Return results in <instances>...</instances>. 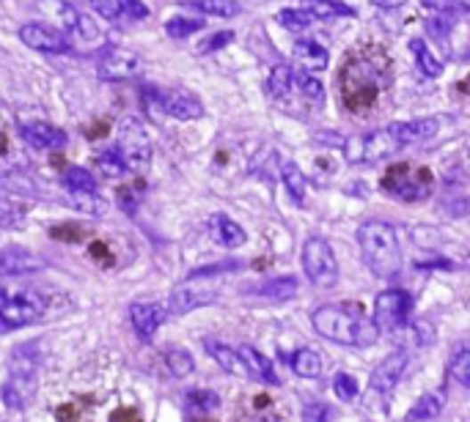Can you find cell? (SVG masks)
I'll return each instance as SVG.
<instances>
[{
	"label": "cell",
	"instance_id": "cell-1",
	"mask_svg": "<svg viewBox=\"0 0 470 422\" xmlns=\"http://www.w3.org/2000/svg\"><path fill=\"white\" fill-rule=\"evenodd\" d=\"M311 323L325 340L338 346H352V348H369L377 343L380 330L374 318L363 315L361 307L352 302L344 305H325L311 313Z\"/></svg>",
	"mask_w": 470,
	"mask_h": 422
},
{
	"label": "cell",
	"instance_id": "cell-2",
	"mask_svg": "<svg viewBox=\"0 0 470 422\" xmlns=\"http://www.w3.org/2000/svg\"><path fill=\"white\" fill-rule=\"evenodd\" d=\"M358 247L363 255V264L374 277L391 280L401 269V247L399 236L393 231V225L380 222V219H369L358 228Z\"/></svg>",
	"mask_w": 470,
	"mask_h": 422
},
{
	"label": "cell",
	"instance_id": "cell-3",
	"mask_svg": "<svg viewBox=\"0 0 470 422\" xmlns=\"http://www.w3.org/2000/svg\"><path fill=\"white\" fill-rule=\"evenodd\" d=\"M39 351L34 348V343L20 346L12 354V362H9V378L0 389V398L9 409H25L36 395V386H39Z\"/></svg>",
	"mask_w": 470,
	"mask_h": 422
},
{
	"label": "cell",
	"instance_id": "cell-4",
	"mask_svg": "<svg viewBox=\"0 0 470 422\" xmlns=\"http://www.w3.org/2000/svg\"><path fill=\"white\" fill-rule=\"evenodd\" d=\"M432 184H434L432 171L424 165H413V162H396L383 176V189L391 198L404 203H418L429 198Z\"/></svg>",
	"mask_w": 470,
	"mask_h": 422
},
{
	"label": "cell",
	"instance_id": "cell-5",
	"mask_svg": "<svg viewBox=\"0 0 470 422\" xmlns=\"http://www.w3.org/2000/svg\"><path fill=\"white\" fill-rule=\"evenodd\" d=\"M401 151V143L396 140L391 123L385 129H374L366 135H352L344 140V159L350 165H374V162L388 159Z\"/></svg>",
	"mask_w": 470,
	"mask_h": 422
},
{
	"label": "cell",
	"instance_id": "cell-6",
	"mask_svg": "<svg viewBox=\"0 0 470 422\" xmlns=\"http://www.w3.org/2000/svg\"><path fill=\"white\" fill-rule=\"evenodd\" d=\"M47 305L30 288H0V323L9 330L42 321Z\"/></svg>",
	"mask_w": 470,
	"mask_h": 422
},
{
	"label": "cell",
	"instance_id": "cell-7",
	"mask_svg": "<svg viewBox=\"0 0 470 422\" xmlns=\"http://www.w3.org/2000/svg\"><path fill=\"white\" fill-rule=\"evenodd\" d=\"M303 272L313 285H320V288H330L338 283V261H336V252L328 239H322V236L305 239Z\"/></svg>",
	"mask_w": 470,
	"mask_h": 422
},
{
	"label": "cell",
	"instance_id": "cell-8",
	"mask_svg": "<svg viewBox=\"0 0 470 422\" xmlns=\"http://www.w3.org/2000/svg\"><path fill=\"white\" fill-rule=\"evenodd\" d=\"M341 88H344V100L350 107H366L377 100V72H374L369 63H350L341 75Z\"/></svg>",
	"mask_w": 470,
	"mask_h": 422
},
{
	"label": "cell",
	"instance_id": "cell-9",
	"mask_svg": "<svg viewBox=\"0 0 470 422\" xmlns=\"http://www.w3.org/2000/svg\"><path fill=\"white\" fill-rule=\"evenodd\" d=\"M413 310V297L401 288H388L374 299V323H377L380 332H393L399 327H404L407 318H410Z\"/></svg>",
	"mask_w": 470,
	"mask_h": 422
},
{
	"label": "cell",
	"instance_id": "cell-10",
	"mask_svg": "<svg viewBox=\"0 0 470 422\" xmlns=\"http://www.w3.org/2000/svg\"><path fill=\"white\" fill-rule=\"evenodd\" d=\"M20 42L34 50V52H45V55H67L75 50L72 36L64 34L55 25H45V22H28L20 28Z\"/></svg>",
	"mask_w": 470,
	"mask_h": 422
},
{
	"label": "cell",
	"instance_id": "cell-11",
	"mask_svg": "<svg viewBox=\"0 0 470 422\" xmlns=\"http://www.w3.org/2000/svg\"><path fill=\"white\" fill-rule=\"evenodd\" d=\"M116 151L121 154L124 162H127L130 171L146 168L149 159H151V143H149L146 129H143L138 121H127V123L121 126V135H118Z\"/></svg>",
	"mask_w": 470,
	"mask_h": 422
},
{
	"label": "cell",
	"instance_id": "cell-12",
	"mask_svg": "<svg viewBox=\"0 0 470 422\" xmlns=\"http://www.w3.org/2000/svg\"><path fill=\"white\" fill-rule=\"evenodd\" d=\"M146 96H151L157 110H163L166 115L176 118V121H196L204 115V105L199 96L187 93V91H157L151 88Z\"/></svg>",
	"mask_w": 470,
	"mask_h": 422
},
{
	"label": "cell",
	"instance_id": "cell-13",
	"mask_svg": "<svg viewBox=\"0 0 470 422\" xmlns=\"http://www.w3.org/2000/svg\"><path fill=\"white\" fill-rule=\"evenodd\" d=\"M217 299V288L212 283H199V277H190L184 285H179L171 299H168V313L171 315H184L190 310L207 307Z\"/></svg>",
	"mask_w": 470,
	"mask_h": 422
},
{
	"label": "cell",
	"instance_id": "cell-14",
	"mask_svg": "<svg viewBox=\"0 0 470 422\" xmlns=\"http://www.w3.org/2000/svg\"><path fill=\"white\" fill-rule=\"evenodd\" d=\"M93 14H100L110 25H124V22H138L149 17V9L143 0H88Z\"/></svg>",
	"mask_w": 470,
	"mask_h": 422
},
{
	"label": "cell",
	"instance_id": "cell-15",
	"mask_svg": "<svg viewBox=\"0 0 470 422\" xmlns=\"http://www.w3.org/2000/svg\"><path fill=\"white\" fill-rule=\"evenodd\" d=\"M407 362H410V356H407V351H391L385 360L374 368L371 373V389L377 395H388L391 389L401 381L404 370H407Z\"/></svg>",
	"mask_w": 470,
	"mask_h": 422
},
{
	"label": "cell",
	"instance_id": "cell-16",
	"mask_svg": "<svg viewBox=\"0 0 470 422\" xmlns=\"http://www.w3.org/2000/svg\"><path fill=\"white\" fill-rule=\"evenodd\" d=\"M141 69V58L127 50H108L100 60V77L108 83L130 80Z\"/></svg>",
	"mask_w": 470,
	"mask_h": 422
},
{
	"label": "cell",
	"instance_id": "cell-17",
	"mask_svg": "<svg viewBox=\"0 0 470 422\" xmlns=\"http://www.w3.org/2000/svg\"><path fill=\"white\" fill-rule=\"evenodd\" d=\"M42 267H45L42 258L34 255L30 250H25V247H6V250H0V280L20 277V275H34Z\"/></svg>",
	"mask_w": 470,
	"mask_h": 422
},
{
	"label": "cell",
	"instance_id": "cell-18",
	"mask_svg": "<svg viewBox=\"0 0 470 422\" xmlns=\"http://www.w3.org/2000/svg\"><path fill=\"white\" fill-rule=\"evenodd\" d=\"M20 135L28 146H34L39 151H55V148H64L67 146V132L58 129L53 123H20Z\"/></svg>",
	"mask_w": 470,
	"mask_h": 422
},
{
	"label": "cell",
	"instance_id": "cell-19",
	"mask_svg": "<svg viewBox=\"0 0 470 422\" xmlns=\"http://www.w3.org/2000/svg\"><path fill=\"white\" fill-rule=\"evenodd\" d=\"M168 318V307L157 305V302H135L130 307V321H133V330L149 340L154 338V332L163 327V321Z\"/></svg>",
	"mask_w": 470,
	"mask_h": 422
},
{
	"label": "cell",
	"instance_id": "cell-20",
	"mask_svg": "<svg viewBox=\"0 0 470 422\" xmlns=\"http://www.w3.org/2000/svg\"><path fill=\"white\" fill-rule=\"evenodd\" d=\"M292 58H295L297 72H308V75H320V72H325V69H328V63H330L328 50H325L320 42H313V39H300V42H295V47H292Z\"/></svg>",
	"mask_w": 470,
	"mask_h": 422
},
{
	"label": "cell",
	"instance_id": "cell-21",
	"mask_svg": "<svg viewBox=\"0 0 470 422\" xmlns=\"http://www.w3.org/2000/svg\"><path fill=\"white\" fill-rule=\"evenodd\" d=\"M396 140L401 143V148L407 146H418L429 138L437 135V129H441V121L437 118H416V121H396L391 123Z\"/></svg>",
	"mask_w": 470,
	"mask_h": 422
},
{
	"label": "cell",
	"instance_id": "cell-22",
	"mask_svg": "<svg viewBox=\"0 0 470 422\" xmlns=\"http://www.w3.org/2000/svg\"><path fill=\"white\" fill-rule=\"evenodd\" d=\"M53 22L55 28H61L64 34L69 36H77V30H80V22H83V12H77L72 4H67V0H39L36 4Z\"/></svg>",
	"mask_w": 470,
	"mask_h": 422
},
{
	"label": "cell",
	"instance_id": "cell-23",
	"mask_svg": "<svg viewBox=\"0 0 470 422\" xmlns=\"http://www.w3.org/2000/svg\"><path fill=\"white\" fill-rule=\"evenodd\" d=\"M209 236L215 239V244L229 247V250L242 247L245 239H247V234L242 231V225H237V222H234L231 217H226V214H215V217L209 219Z\"/></svg>",
	"mask_w": 470,
	"mask_h": 422
},
{
	"label": "cell",
	"instance_id": "cell-24",
	"mask_svg": "<svg viewBox=\"0 0 470 422\" xmlns=\"http://www.w3.org/2000/svg\"><path fill=\"white\" fill-rule=\"evenodd\" d=\"M237 351H239V356H242V362H245L250 378H256V381H262V384H272V386L278 384L275 365L267 360L262 351H256L254 346H239Z\"/></svg>",
	"mask_w": 470,
	"mask_h": 422
},
{
	"label": "cell",
	"instance_id": "cell-25",
	"mask_svg": "<svg viewBox=\"0 0 470 422\" xmlns=\"http://www.w3.org/2000/svg\"><path fill=\"white\" fill-rule=\"evenodd\" d=\"M204 346H207V351H209L212 360L221 365L226 373L239 376V378H250V376H247V368H245V362H242V356H239L237 348H229V346L217 343V340H207Z\"/></svg>",
	"mask_w": 470,
	"mask_h": 422
},
{
	"label": "cell",
	"instance_id": "cell-26",
	"mask_svg": "<svg viewBox=\"0 0 470 422\" xmlns=\"http://www.w3.org/2000/svg\"><path fill=\"white\" fill-rule=\"evenodd\" d=\"M446 406V395L441 389H432V393H424L413 406L407 411V422H426V419H434L437 414L443 411Z\"/></svg>",
	"mask_w": 470,
	"mask_h": 422
},
{
	"label": "cell",
	"instance_id": "cell-27",
	"mask_svg": "<svg viewBox=\"0 0 470 422\" xmlns=\"http://www.w3.org/2000/svg\"><path fill=\"white\" fill-rule=\"evenodd\" d=\"M182 6L187 12L207 14V17H223V20L239 14V4H237V0H184Z\"/></svg>",
	"mask_w": 470,
	"mask_h": 422
},
{
	"label": "cell",
	"instance_id": "cell-28",
	"mask_svg": "<svg viewBox=\"0 0 470 422\" xmlns=\"http://www.w3.org/2000/svg\"><path fill=\"white\" fill-rule=\"evenodd\" d=\"M267 91L275 102H284L287 96L295 91V69L287 67V63H278V67H272L270 77H267Z\"/></svg>",
	"mask_w": 470,
	"mask_h": 422
},
{
	"label": "cell",
	"instance_id": "cell-29",
	"mask_svg": "<svg viewBox=\"0 0 470 422\" xmlns=\"http://www.w3.org/2000/svg\"><path fill=\"white\" fill-rule=\"evenodd\" d=\"M254 294H259L264 299H272V302H289V299L297 297V280L295 277H275V280L262 283Z\"/></svg>",
	"mask_w": 470,
	"mask_h": 422
},
{
	"label": "cell",
	"instance_id": "cell-30",
	"mask_svg": "<svg viewBox=\"0 0 470 422\" xmlns=\"http://www.w3.org/2000/svg\"><path fill=\"white\" fill-rule=\"evenodd\" d=\"M292 368L300 378H320L322 376V356L313 348H300L292 356Z\"/></svg>",
	"mask_w": 470,
	"mask_h": 422
},
{
	"label": "cell",
	"instance_id": "cell-31",
	"mask_svg": "<svg viewBox=\"0 0 470 422\" xmlns=\"http://www.w3.org/2000/svg\"><path fill=\"white\" fill-rule=\"evenodd\" d=\"M410 52L418 63V69L426 75V77H441L443 75V63L437 60L429 50V44L424 39H410Z\"/></svg>",
	"mask_w": 470,
	"mask_h": 422
},
{
	"label": "cell",
	"instance_id": "cell-32",
	"mask_svg": "<svg viewBox=\"0 0 470 422\" xmlns=\"http://www.w3.org/2000/svg\"><path fill=\"white\" fill-rule=\"evenodd\" d=\"M295 88L308 105H322L325 102V85L320 83L317 75L308 72H295Z\"/></svg>",
	"mask_w": 470,
	"mask_h": 422
},
{
	"label": "cell",
	"instance_id": "cell-33",
	"mask_svg": "<svg viewBox=\"0 0 470 422\" xmlns=\"http://www.w3.org/2000/svg\"><path fill=\"white\" fill-rule=\"evenodd\" d=\"M280 179H284L295 206H305V176L295 162H284V165H280Z\"/></svg>",
	"mask_w": 470,
	"mask_h": 422
},
{
	"label": "cell",
	"instance_id": "cell-34",
	"mask_svg": "<svg viewBox=\"0 0 470 422\" xmlns=\"http://www.w3.org/2000/svg\"><path fill=\"white\" fill-rule=\"evenodd\" d=\"M28 217V206L12 198H0V228L4 231H17L25 225Z\"/></svg>",
	"mask_w": 470,
	"mask_h": 422
},
{
	"label": "cell",
	"instance_id": "cell-35",
	"mask_svg": "<svg viewBox=\"0 0 470 422\" xmlns=\"http://www.w3.org/2000/svg\"><path fill=\"white\" fill-rule=\"evenodd\" d=\"M313 22H317V17H313L305 6H295V9H284V12H278V25L280 28H287V30H305L311 28Z\"/></svg>",
	"mask_w": 470,
	"mask_h": 422
},
{
	"label": "cell",
	"instance_id": "cell-36",
	"mask_svg": "<svg viewBox=\"0 0 470 422\" xmlns=\"http://www.w3.org/2000/svg\"><path fill=\"white\" fill-rule=\"evenodd\" d=\"M305 9L317 20H336V17H352L355 14V9L336 4V0H308Z\"/></svg>",
	"mask_w": 470,
	"mask_h": 422
},
{
	"label": "cell",
	"instance_id": "cell-37",
	"mask_svg": "<svg viewBox=\"0 0 470 422\" xmlns=\"http://www.w3.org/2000/svg\"><path fill=\"white\" fill-rule=\"evenodd\" d=\"M127 171H130L127 162L121 159V154L116 148H110V151H105V154L97 156V173L105 176V179H121Z\"/></svg>",
	"mask_w": 470,
	"mask_h": 422
},
{
	"label": "cell",
	"instance_id": "cell-38",
	"mask_svg": "<svg viewBox=\"0 0 470 422\" xmlns=\"http://www.w3.org/2000/svg\"><path fill=\"white\" fill-rule=\"evenodd\" d=\"M204 28V20H199V17H171L168 22H166V34L171 36V39H187V36H193V34H199V30Z\"/></svg>",
	"mask_w": 470,
	"mask_h": 422
},
{
	"label": "cell",
	"instance_id": "cell-39",
	"mask_svg": "<svg viewBox=\"0 0 470 422\" xmlns=\"http://www.w3.org/2000/svg\"><path fill=\"white\" fill-rule=\"evenodd\" d=\"M449 373L457 384L470 389V346H462L454 351L451 362H449Z\"/></svg>",
	"mask_w": 470,
	"mask_h": 422
},
{
	"label": "cell",
	"instance_id": "cell-40",
	"mask_svg": "<svg viewBox=\"0 0 470 422\" xmlns=\"http://www.w3.org/2000/svg\"><path fill=\"white\" fill-rule=\"evenodd\" d=\"M166 365H168V370L174 373V376H190L193 373V368H196V362H193V356L187 354L184 348H168L166 351Z\"/></svg>",
	"mask_w": 470,
	"mask_h": 422
},
{
	"label": "cell",
	"instance_id": "cell-41",
	"mask_svg": "<svg viewBox=\"0 0 470 422\" xmlns=\"http://www.w3.org/2000/svg\"><path fill=\"white\" fill-rule=\"evenodd\" d=\"M64 184L69 192H97V181L85 168H69L64 173Z\"/></svg>",
	"mask_w": 470,
	"mask_h": 422
},
{
	"label": "cell",
	"instance_id": "cell-42",
	"mask_svg": "<svg viewBox=\"0 0 470 422\" xmlns=\"http://www.w3.org/2000/svg\"><path fill=\"white\" fill-rule=\"evenodd\" d=\"M333 389H336L338 401H344V403H352L358 398V381L350 373H336Z\"/></svg>",
	"mask_w": 470,
	"mask_h": 422
},
{
	"label": "cell",
	"instance_id": "cell-43",
	"mask_svg": "<svg viewBox=\"0 0 470 422\" xmlns=\"http://www.w3.org/2000/svg\"><path fill=\"white\" fill-rule=\"evenodd\" d=\"M0 187H6V189L14 192V195H34V192H36V187L30 184V179L22 176V173H6V176H0Z\"/></svg>",
	"mask_w": 470,
	"mask_h": 422
},
{
	"label": "cell",
	"instance_id": "cell-44",
	"mask_svg": "<svg viewBox=\"0 0 470 422\" xmlns=\"http://www.w3.org/2000/svg\"><path fill=\"white\" fill-rule=\"evenodd\" d=\"M69 201H72L75 209L88 211V214L102 211V201L97 198V192H69Z\"/></svg>",
	"mask_w": 470,
	"mask_h": 422
},
{
	"label": "cell",
	"instance_id": "cell-45",
	"mask_svg": "<svg viewBox=\"0 0 470 422\" xmlns=\"http://www.w3.org/2000/svg\"><path fill=\"white\" fill-rule=\"evenodd\" d=\"M231 42H234V34H231V30H217V34H212V36H207V39L201 42L199 52H201V55H207V52H217V50H223V47L231 44Z\"/></svg>",
	"mask_w": 470,
	"mask_h": 422
},
{
	"label": "cell",
	"instance_id": "cell-46",
	"mask_svg": "<svg viewBox=\"0 0 470 422\" xmlns=\"http://www.w3.org/2000/svg\"><path fill=\"white\" fill-rule=\"evenodd\" d=\"M303 417L305 422H333V409L325 403H308L303 409Z\"/></svg>",
	"mask_w": 470,
	"mask_h": 422
},
{
	"label": "cell",
	"instance_id": "cell-47",
	"mask_svg": "<svg viewBox=\"0 0 470 422\" xmlns=\"http://www.w3.org/2000/svg\"><path fill=\"white\" fill-rule=\"evenodd\" d=\"M190 403L196 406V409H201V411H212V409H217V395L215 393H209V389H193L190 393Z\"/></svg>",
	"mask_w": 470,
	"mask_h": 422
},
{
	"label": "cell",
	"instance_id": "cell-48",
	"mask_svg": "<svg viewBox=\"0 0 470 422\" xmlns=\"http://www.w3.org/2000/svg\"><path fill=\"white\" fill-rule=\"evenodd\" d=\"M421 6L429 12H449L454 6V0H421Z\"/></svg>",
	"mask_w": 470,
	"mask_h": 422
},
{
	"label": "cell",
	"instance_id": "cell-49",
	"mask_svg": "<svg viewBox=\"0 0 470 422\" xmlns=\"http://www.w3.org/2000/svg\"><path fill=\"white\" fill-rule=\"evenodd\" d=\"M371 4L377 9H383V12H393V9H401L407 0H371Z\"/></svg>",
	"mask_w": 470,
	"mask_h": 422
},
{
	"label": "cell",
	"instance_id": "cell-50",
	"mask_svg": "<svg viewBox=\"0 0 470 422\" xmlns=\"http://www.w3.org/2000/svg\"><path fill=\"white\" fill-rule=\"evenodd\" d=\"M459 4H462V6H467V9H470V0H459Z\"/></svg>",
	"mask_w": 470,
	"mask_h": 422
}]
</instances>
